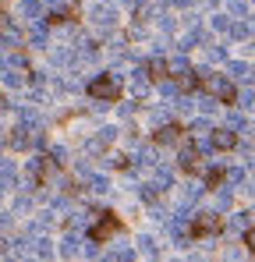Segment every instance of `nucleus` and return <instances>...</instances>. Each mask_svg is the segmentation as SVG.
I'll return each mask as SVG.
<instances>
[{
  "label": "nucleus",
  "instance_id": "nucleus-1",
  "mask_svg": "<svg viewBox=\"0 0 255 262\" xmlns=\"http://www.w3.org/2000/svg\"><path fill=\"white\" fill-rule=\"evenodd\" d=\"M121 92H124V82H121L117 75H110V71H103V75H96V78L89 82V96H92L96 103H117Z\"/></svg>",
  "mask_w": 255,
  "mask_h": 262
},
{
  "label": "nucleus",
  "instance_id": "nucleus-20",
  "mask_svg": "<svg viewBox=\"0 0 255 262\" xmlns=\"http://www.w3.org/2000/svg\"><path fill=\"white\" fill-rule=\"evenodd\" d=\"M227 14L230 18H248V0H230L227 4Z\"/></svg>",
  "mask_w": 255,
  "mask_h": 262
},
{
  "label": "nucleus",
  "instance_id": "nucleus-7",
  "mask_svg": "<svg viewBox=\"0 0 255 262\" xmlns=\"http://www.w3.org/2000/svg\"><path fill=\"white\" fill-rule=\"evenodd\" d=\"M92 25H96V29H103V32H110V29L117 25V11H114V7H103V4H96V7H92Z\"/></svg>",
  "mask_w": 255,
  "mask_h": 262
},
{
  "label": "nucleus",
  "instance_id": "nucleus-5",
  "mask_svg": "<svg viewBox=\"0 0 255 262\" xmlns=\"http://www.w3.org/2000/svg\"><path fill=\"white\" fill-rule=\"evenodd\" d=\"M220 213H199L192 220V237H209V234H220Z\"/></svg>",
  "mask_w": 255,
  "mask_h": 262
},
{
  "label": "nucleus",
  "instance_id": "nucleus-33",
  "mask_svg": "<svg viewBox=\"0 0 255 262\" xmlns=\"http://www.w3.org/2000/svg\"><path fill=\"white\" fill-rule=\"evenodd\" d=\"M160 25H163V32H174V25H177V21H174L170 14H160Z\"/></svg>",
  "mask_w": 255,
  "mask_h": 262
},
{
  "label": "nucleus",
  "instance_id": "nucleus-27",
  "mask_svg": "<svg viewBox=\"0 0 255 262\" xmlns=\"http://www.w3.org/2000/svg\"><path fill=\"white\" fill-rule=\"evenodd\" d=\"M223 170H209V174H206V188H220V184H223Z\"/></svg>",
  "mask_w": 255,
  "mask_h": 262
},
{
  "label": "nucleus",
  "instance_id": "nucleus-14",
  "mask_svg": "<svg viewBox=\"0 0 255 262\" xmlns=\"http://www.w3.org/2000/svg\"><path fill=\"white\" fill-rule=\"evenodd\" d=\"M145 71H149L153 78H160V82H163V78H167V75H170V64H167V60H163V57H153V60L145 64Z\"/></svg>",
  "mask_w": 255,
  "mask_h": 262
},
{
  "label": "nucleus",
  "instance_id": "nucleus-35",
  "mask_svg": "<svg viewBox=\"0 0 255 262\" xmlns=\"http://www.w3.org/2000/svg\"><path fill=\"white\" fill-rule=\"evenodd\" d=\"M138 245H142V252H149V255H153V252H156V245H153V237H142V241H138Z\"/></svg>",
  "mask_w": 255,
  "mask_h": 262
},
{
  "label": "nucleus",
  "instance_id": "nucleus-30",
  "mask_svg": "<svg viewBox=\"0 0 255 262\" xmlns=\"http://www.w3.org/2000/svg\"><path fill=\"white\" fill-rule=\"evenodd\" d=\"M227 128H234V131H245V128H248V121H245L241 114H230V124H227Z\"/></svg>",
  "mask_w": 255,
  "mask_h": 262
},
{
  "label": "nucleus",
  "instance_id": "nucleus-17",
  "mask_svg": "<svg viewBox=\"0 0 255 262\" xmlns=\"http://www.w3.org/2000/svg\"><path fill=\"white\" fill-rule=\"evenodd\" d=\"M114 138H117V128H103L99 135H96V138H92V145H89V149L96 152V149H103V145H110Z\"/></svg>",
  "mask_w": 255,
  "mask_h": 262
},
{
  "label": "nucleus",
  "instance_id": "nucleus-25",
  "mask_svg": "<svg viewBox=\"0 0 255 262\" xmlns=\"http://www.w3.org/2000/svg\"><path fill=\"white\" fill-rule=\"evenodd\" d=\"M29 39H32V43H36V46H46V29H42L39 21L32 25V32H29Z\"/></svg>",
  "mask_w": 255,
  "mask_h": 262
},
{
  "label": "nucleus",
  "instance_id": "nucleus-29",
  "mask_svg": "<svg viewBox=\"0 0 255 262\" xmlns=\"http://www.w3.org/2000/svg\"><path fill=\"white\" fill-rule=\"evenodd\" d=\"M188 131H192V135H206V131H213V128H209V121H202V117H199V121H192V124H188Z\"/></svg>",
  "mask_w": 255,
  "mask_h": 262
},
{
  "label": "nucleus",
  "instance_id": "nucleus-19",
  "mask_svg": "<svg viewBox=\"0 0 255 262\" xmlns=\"http://www.w3.org/2000/svg\"><path fill=\"white\" fill-rule=\"evenodd\" d=\"M230 36H234V39H248V36H255V32H252V21H241V18H234V29H230Z\"/></svg>",
  "mask_w": 255,
  "mask_h": 262
},
{
  "label": "nucleus",
  "instance_id": "nucleus-39",
  "mask_svg": "<svg viewBox=\"0 0 255 262\" xmlns=\"http://www.w3.org/2000/svg\"><path fill=\"white\" fill-rule=\"evenodd\" d=\"M248 191H252V195H255V177H252V188H248Z\"/></svg>",
  "mask_w": 255,
  "mask_h": 262
},
{
  "label": "nucleus",
  "instance_id": "nucleus-31",
  "mask_svg": "<svg viewBox=\"0 0 255 262\" xmlns=\"http://www.w3.org/2000/svg\"><path fill=\"white\" fill-rule=\"evenodd\" d=\"M206 50H209V57H213V60H227V50H223V46L209 43V46H206Z\"/></svg>",
  "mask_w": 255,
  "mask_h": 262
},
{
  "label": "nucleus",
  "instance_id": "nucleus-11",
  "mask_svg": "<svg viewBox=\"0 0 255 262\" xmlns=\"http://www.w3.org/2000/svg\"><path fill=\"white\" fill-rule=\"evenodd\" d=\"M149 78H153V75L142 71V68L131 71V96H135V99H145V96H149Z\"/></svg>",
  "mask_w": 255,
  "mask_h": 262
},
{
  "label": "nucleus",
  "instance_id": "nucleus-26",
  "mask_svg": "<svg viewBox=\"0 0 255 262\" xmlns=\"http://www.w3.org/2000/svg\"><path fill=\"white\" fill-rule=\"evenodd\" d=\"M234 227H238V230H252V227H255L252 213H238V216H234Z\"/></svg>",
  "mask_w": 255,
  "mask_h": 262
},
{
  "label": "nucleus",
  "instance_id": "nucleus-4",
  "mask_svg": "<svg viewBox=\"0 0 255 262\" xmlns=\"http://www.w3.org/2000/svg\"><path fill=\"white\" fill-rule=\"evenodd\" d=\"M11 145H18V149H29V145H42L39 138V124H29V121H22L14 135H11Z\"/></svg>",
  "mask_w": 255,
  "mask_h": 262
},
{
  "label": "nucleus",
  "instance_id": "nucleus-6",
  "mask_svg": "<svg viewBox=\"0 0 255 262\" xmlns=\"http://www.w3.org/2000/svg\"><path fill=\"white\" fill-rule=\"evenodd\" d=\"M188 135H192V131H184L181 124H163V128L153 135V142H156V145H181Z\"/></svg>",
  "mask_w": 255,
  "mask_h": 262
},
{
  "label": "nucleus",
  "instance_id": "nucleus-16",
  "mask_svg": "<svg viewBox=\"0 0 255 262\" xmlns=\"http://www.w3.org/2000/svg\"><path fill=\"white\" fill-rule=\"evenodd\" d=\"M170 75H174L177 82H184V78H192V68H188V60H184V57H177V60H170Z\"/></svg>",
  "mask_w": 255,
  "mask_h": 262
},
{
  "label": "nucleus",
  "instance_id": "nucleus-12",
  "mask_svg": "<svg viewBox=\"0 0 255 262\" xmlns=\"http://www.w3.org/2000/svg\"><path fill=\"white\" fill-rule=\"evenodd\" d=\"M53 174V160H46V156H36L32 160V181L36 184H46V177Z\"/></svg>",
  "mask_w": 255,
  "mask_h": 262
},
{
  "label": "nucleus",
  "instance_id": "nucleus-32",
  "mask_svg": "<svg viewBox=\"0 0 255 262\" xmlns=\"http://www.w3.org/2000/svg\"><path fill=\"white\" fill-rule=\"evenodd\" d=\"M238 99H241V103H245V106H252V110H255V89H252V85L245 89V92H241V96H238Z\"/></svg>",
  "mask_w": 255,
  "mask_h": 262
},
{
  "label": "nucleus",
  "instance_id": "nucleus-28",
  "mask_svg": "<svg viewBox=\"0 0 255 262\" xmlns=\"http://www.w3.org/2000/svg\"><path fill=\"white\" fill-rule=\"evenodd\" d=\"M156 188H160V184H142V199H145V202H156V199H160Z\"/></svg>",
  "mask_w": 255,
  "mask_h": 262
},
{
  "label": "nucleus",
  "instance_id": "nucleus-37",
  "mask_svg": "<svg viewBox=\"0 0 255 262\" xmlns=\"http://www.w3.org/2000/svg\"><path fill=\"white\" fill-rule=\"evenodd\" d=\"M227 177H230V184H241V181H245V170H230Z\"/></svg>",
  "mask_w": 255,
  "mask_h": 262
},
{
  "label": "nucleus",
  "instance_id": "nucleus-36",
  "mask_svg": "<svg viewBox=\"0 0 255 262\" xmlns=\"http://www.w3.org/2000/svg\"><path fill=\"white\" fill-rule=\"evenodd\" d=\"M124 7H128V11H142V7H145V0H124Z\"/></svg>",
  "mask_w": 255,
  "mask_h": 262
},
{
  "label": "nucleus",
  "instance_id": "nucleus-9",
  "mask_svg": "<svg viewBox=\"0 0 255 262\" xmlns=\"http://www.w3.org/2000/svg\"><path fill=\"white\" fill-rule=\"evenodd\" d=\"M22 71H25V64L22 60H14V57H7L4 60V82H7V89H14V85H22L25 78H22Z\"/></svg>",
  "mask_w": 255,
  "mask_h": 262
},
{
  "label": "nucleus",
  "instance_id": "nucleus-40",
  "mask_svg": "<svg viewBox=\"0 0 255 262\" xmlns=\"http://www.w3.org/2000/svg\"><path fill=\"white\" fill-rule=\"evenodd\" d=\"M42 4H46V0H42Z\"/></svg>",
  "mask_w": 255,
  "mask_h": 262
},
{
  "label": "nucleus",
  "instance_id": "nucleus-22",
  "mask_svg": "<svg viewBox=\"0 0 255 262\" xmlns=\"http://www.w3.org/2000/svg\"><path fill=\"white\" fill-rule=\"evenodd\" d=\"M156 181H153V184H160V191H163V188H170V184H174V174H170L167 167H156Z\"/></svg>",
  "mask_w": 255,
  "mask_h": 262
},
{
  "label": "nucleus",
  "instance_id": "nucleus-10",
  "mask_svg": "<svg viewBox=\"0 0 255 262\" xmlns=\"http://www.w3.org/2000/svg\"><path fill=\"white\" fill-rule=\"evenodd\" d=\"M177 160H181V167H184L188 174H209V170H206V163H202V156H199L195 149H184Z\"/></svg>",
  "mask_w": 255,
  "mask_h": 262
},
{
  "label": "nucleus",
  "instance_id": "nucleus-38",
  "mask_svg": "<svg viewBox=\"0 0 255 262\" xmlns=\"http://www.w3.org/2000/svg\"><path fill=\"white\" fill-rule=\"evenodd\" d=\"M170 7H177V11H188V7H192V0H170Z\"/></svg>",
  "mask_w": 255,
  "mask_h": 262
},
{
  "label": "nucleus",
  "instance_id": "nucleus-13",
  "mask_svg": "<svg viewBox=\"0 0 255 262\" xmlns=\"http://www.w3.org/2000/svg\"><path fill=\"white\" fill-rule=\"evenodd\" d=\"M82 252L85 248H82V241H78L75 234H68V237L60 241V255H64V259H75V255H82Z\"/></svg>",
  "mask_w": 255,
  "mask_h": 262
},
{
  "label": "nucleus",
  "instance_id": "nucleus-21",
  "mask_svg": "<svg viewBox=\"0 0 255 262\" xmlns=\"http://www.w3.org/2000/svg\"><path fill=\"white\" fill-rule=\"evenodd\" d=\"M234 206V195H230V188H223L220 195H216V213H227Z\"/></svg>",
  "mask_w": 255,
  "mask_h": 262
},
{
  "label": "nucleus",
  "instance_id": "nucleus-8",
  "mask_svg": "<svg viewBox=\"0 0 255 262\" xmlns=\"http://www.w3.org/2000/svg\"><path fill=\"white\" fill-rule=\"evenodd\" d=\"M209 145H213V149H223V152L234 149V145H238V131H234V128H213Z\"/></svg>",
  "mask_w": 255,
  "mask_h": 262
},
{
  "label": "nucleus",
  "instance_id": "nucleus-2",
  "mask_svg": "<svg viewBox=\"0 0 255 262\" xmlns=\"http://www.w3.org/2000/svg\"><path fill=\"white\" fill-rule=\"evenodd\" d=\"M199 85L206 89L209 96H216L220 103H238V96H241V92L230 85V82H227L223 75H213L209 68H206V71H199Z\"/></svg>",
  "mask_w": 255,
  "mask_h": 262
},
{
  "label": "nucleus",
  "instance_id": "nucleus-3",
  "mask_svg": "<svg viewBox=\"0 0 255 262\" xmlns=\"http://www.w3.org/2000/svg\"><path fill=\"white\" fill-rule=\"evenodd\" d=\"M121 230V220L114 216V213H103L99 223H92V230H89V241H96V245H107L114 234Z\"/></svg>",
  "mask_w": 255,
  "mask_h": 262
},
{
  "label": "nucleus",
  "instance_id": "nucleus-24",
  "mask_svg": "<svg viewBox=\"0 0 255 262\" xmlns=\"http://www.w3.org/2000/svg\"><path fill=\"white\" fill-rule=\"evenodd\" d=\"M4 188H18V181H14V163H11V160H4Z\"/></svg>",
  "mask_w": 255,
  "mask_h": 262
},
{
  "label": "nucleus",
  "instance_id": "nucleus-23",
  "mask_svg": "<svg viewBox=\"0 0 255 262\" xmlns=\"http://www.w3.org/2000/svg\"><path fill=\"white\" fill-rule=\"evenodd\" d=\"M227 68H230V75H238V78H248V75H252V68H248L245 60H227Z\"/></svg>",
  "mask_w": 255,
  "mask_h": 262
},
{
  "label": "nucleus",
  "instance_id": "nucleus-15",
  "mask_svg": "<svg viewBox=\"0 0 255 262\" xmlns=\"http://www.w3.org/2000/svg\"><path fill=\"white\" fill-rule=\"evenodd\" d=\"M22 18L39 21V18H42V0H22Z\"/></svg>",
  "mask_w": 255,
  "mask_h": 262
},
{
  "label": "nucleus",
  "instance_id": "nucleus-34",
  "mask_svg": "<svg viewBox=\"0 0 255 262\" xmlns=\"http://www.w3.org/2000/svg\"><path fill=\"white\" fill-rule=\"evenodd\" d=\"M245 248L255 252V227H252V230H245Z\"/></svg>",
  "mask_w": 255,
  "mask_h": 262
},
{
  "label": "nucleus",
  "instance_id": "nucleus-18",
  "mask_svg": "<svg viewBox=\"0 0 255 262\" xmlns=\"http://www.w3.org/2000/svg\"><path fill=\"white\" fill-rule=\"evenodd\" d=\"M209 29L213 32H230V29H234V18H230V14H213Z\"/></svg>",
  "mask_w": 255,
  "mask_h": 262
}]
</instances>
